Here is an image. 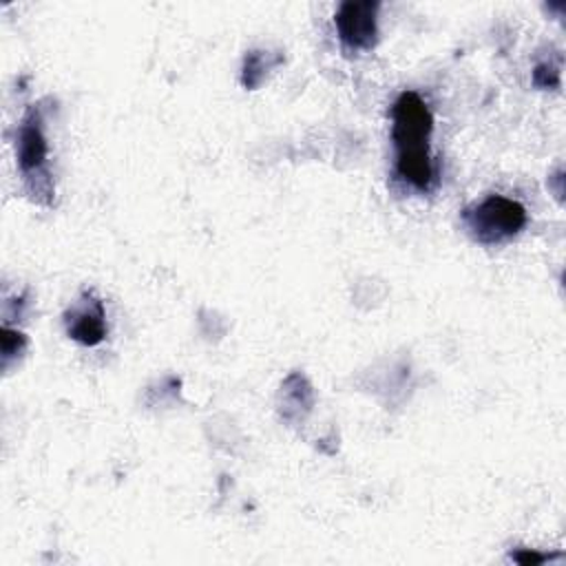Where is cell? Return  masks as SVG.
I'll use <instances>...</instances> for the list:
<instances>
[{
	"instance_id": "cell-1",
	"label": "cell",
	"mask_w": 566,
	"mask_h": 566,
	"mask_svg": "<svg viewBox=\"0 0 566 566\" xmlns=\"http://www.w3.org/2000/svg\"><path fill=\"white\" fill-rule=\"evenodd\" d=\"M391 139L396 146V172L418 190H427L433 181V164L429 139L433 117L424 99L405 91L391 106Z\"/></svg>"
},
{
	"instance_id": "cell-2",
	"label": "cell",
	"mask_w": 566,
	"mask_h": 566,
	"mask_svg": "<svg viewBox=\"0 0 566 566\" xmlns=\"http://www.w3.org/2000/svg\"><path fill=\"white\" fill-rule=\"evenodd\" d=\"M462 223L478 243L493 245L513 239L526 226V208L515 199L489 195L462 210Z\"/></svg>"
},
{
	"instance_id": "cell-3",
	"label": "cell",
	"mask_w": 566,
	"mask_h": 566,
	"mask_svg": "<svg viewBox=\"0 0 566 566\" xmlns=\"http://www.w3.org/2000/svg\"><path fill=\"white\" fill-rule=\"evenodd\" d=\"M15 153H18V166L24 175V179L31 184V192L35 199L40 197H51V179L46 170V157H49V144L44 135V124L42 115L38 108H29L27 115L22 117L20 130H18V142H15Z\"/></svg>"
},
{
	"instance_id": "cell-4",
	"label": "cell",
	"mask_w": 566,
	"mask_h": 566,
	"mask_svg": "<svg viewBox=\"0 0 566 566\" xmlns=\"http://www.w3.org/2000/svg\"><path fill=\"white\" fill-rule=\"evenodd\" d=\"M378 9L380 2H354L347 0L338 7L334 15L336 33L347 53L352 51H371L378 42Z\"/></svg>"
},
{
	"instance_id": "cell-5",
	"label": "cell",
	"mask_w": 566,
	"mask_h": 566,
	"mask_svg": "<svg viewBox=\"0 0 566 566\" xmlns=\"http://www.w3.org/2000/svg\"><path fill=\"white\" fill-rule=\"evenodd\" d=\"M66 334L82 343V345H99L106 338V321H104V305L102 301L88 292L64 314Z\"/></svg>"
},
{
	"instance_id": "cell-6",
	"label": "cell",
	"mask_w": 566,
	"mask_h": 566,
	"mask_svg": "<svg viewBox=\"0 0 566 566\" xmlns=\"http://www.w3.org/2000/svg\"><path fill=\"white\" fill-rule=\"evenodd\" d=\"M283 62L281 53H270V51H250L243 60V71H241V84L245 88H256L268 71L279 66Z\"/></svg>"
},
{
	"instance_id": "cell-7",
	"label": "cell",
	"mask_w": 566,
	"mask_h": 566,
	"mask_svg": "<svg viewBox=\"0 0 566 566\" xmlns=\"http://www.w3.org/2000/svg\"><path fill=\"white\" fill-rule=\"evenodd\" d=\"M27 347V338L22 332H15L11 327H2V365L7 367L11 356L20 354Z\"/></svg>"
},
{
	"instance_id": "cell-8",
	"label": "cell",
	"mask_w": 566,
	"mask_h": 566,
	"mask_svg": "<svg viewBox=\"0 0 566 566\" xmlns=\"http://www.w3.org/2000/svg\"><path fill=\"white\" fill-rule=\"evenodd\" d=\"M533 84L539 88H557L559 86V71L553 64H537L533 71Z\"/></svg>"
},
{
	"instance_id": "cell-9",
	"label": "cell",
	"mask_w": 566,
	"mask_h": 566,
	"mask_svg": "<svg viewBox=\"0 0 566 566\" xmlns=\"http://www.w3.org/2000/svg\"><path fill=\"white\" fill-rule=\"evenodd\" d=\"M511 557H513V562H517V564H522V566H535V564H544V562H546V555L535 553V551H528V548H520V551H515Z\"/></svg>"
}]
</instances>
